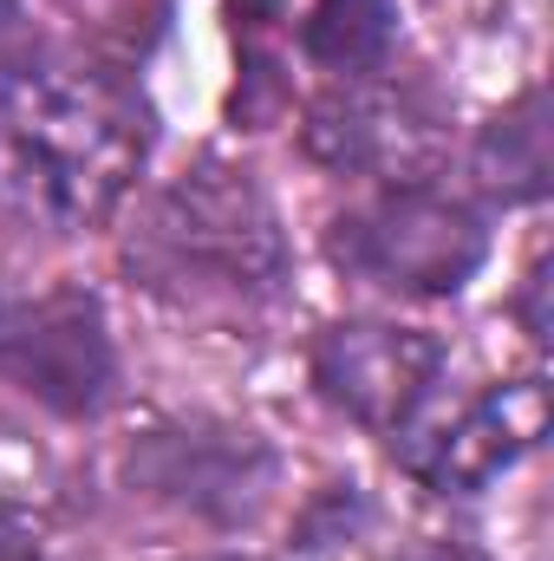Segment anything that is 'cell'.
<instances>
[{"instance_id": "obj_8", "label": "cell", "mask_w": 554, "mask_h": 561, "mask_svg": "<svg viewBox=\"0 0 554 561\" xmlns=\"http://www.w3.org/2000/svg\"><path fill=\"white\" fill-rule=\"evenodd\" d=\"M268 470L275 463L249 431H157L138 457V477L157 496H176L203 516L255 510Z\"/></svg>"}, {"instance_id": "obj_1", "label": "cell", "mask_w": 554, "mask_h": 561, "mask_svg": "<svg viewBox=\"0 0 554 561\" xmlns=\"http://www.w3.org/2000/svg\"><path fill=\"white\" fill-rule=\"evenodd\" d=\"M143 105L92 66H39L0 105V209L79 236L105 222L143 170Z\"/></svg>"}, {"instance_id": "obj_5", "label": "cell", "mask_w": 554, "mask_h": 561, "mask_svg": "<svg viewBox=\"0 0 554 561\" xmlns=\"http://www.w3.org/2000/svg\"><path fill=\"white\" fill-rule=\"evenodd\" d=\"M307 150L346 176L430 183V163L443 157V112L412 85H385L359 72L353 85H333L326 99H313Z\"/></svg>"}, {"instance_id": "obj_4", "label": "cell", "mask_w": 554, "mask_h": 561, "mask_svg": "<svg viewBox=\"0 0 554 561\" xmlns=\"http://www.w3.org/2000/svg\"><path fill=\"white\" fill-rule=\"evenodd\" d=\"M0 379L53 405L59 419H92L112 392V340L92 294H0Z\"/></svg>"}, {"instance_id": "obj_9", "label": "cell", "mask_w": 554, "mask_h": 561, "mask_svg": "<svg viewBox=\"0 0 554 561\" xmlns=\"http://www.w3.org/2000/svg\"><path fill=\"white\" fill-rule=\"evenodd\" d=\"M554 176V125H549V92L529 85L509 112H496L476 138V183L496 203H535L549 196Z\"/></svg>"}, {"instance_id": "obj_13", "label": "cell", "mask_w": 554, "mask_h": 561, "mask_svg": "<svg viewBox=\"0 0 554 561\" xmlns=\"http://www.w3.org/2000/svg\"><path fill=\"white\" fill-rule=\"evenodd\" d=\"M542 287H549V268L535 262V268H529V294H522V320H529V333H535V340H549V313H542Z\"/></svg>"}, {"instance_id": "obj_2", "label": "cell", "mask_w": 554, "mask_h": 561, "mask_svg": "<svg viewBox=\"0 0 554 561\" xmlns=\"http://www.w3.org/2000/svg\"><path fill=\"white\" fill-rule=\"evenodd\" d=\"M138 262L157 287H183L196 300H275L287 280V242L262 196V183L235 163H196L183 170L150 222H143Z\"/></svg>"}, {"instance_id": "obj_14", "label": "cell", "mask_w": 554, "mask_h": 561, "mask_svg": "<svg viewBox=\"0 0 554 561\" xmlns=\"http://www.w3.org/2000/svg\"><path fill=\"white\" fill-rule=\"evenodd\" d=\"M405 561H470V556H457V549H417V556H405Z\"/></svg>"}, {"instance_id": "obj_12", "label": "cell", "mask_w": 554, "mask_h": 561, "mask_svg": "<svg viewBox=\"0 0 554 561\" xmlns=\"http://www.w3.org/2000/svg\"><path fill=\"white\" fill-rule=\"evenodd\" d=\"M0 561H46L39 536H33L20 516H7V510H0Z\"/></svg>"}, {"instance_id": "obj_11", "label": "cell", "mask_w": 554, "mask_h": 561, "mask_svg": "<svg viewBox=\"0 0 554 561\" xmlns=\"http://www.w3.org/2000/svg\"><path fill=\"white\" fill-rule=\"evenodd\" d=\"M39 72V33L20 13V0H0V105Z\"/></svg>"}, {"instance_id": "obj_10", "label": "cell", "mask_w": 554, "mask_h": 561, "mask_svg": "<svg viewBox=\"0 0 554 561\" xmlns=\"http://www.w3.org/2000/svg\"><path fill=\"white\" fill-rule=\"evenodd\" d=\"M399 46V0H313L300 26V53L339 79L379 72Z\"/></svg>"}, {"instance_id": "obj_3", "label": "cell", "mask_w": 554, "mask_h": 561, "mask_svg": "<svg viewBox=\"0 0 554 561\" xmlns=\"http://www.w3.org/2000/svg\"><path fill=\"white\" fill-rule=\"evenodd\" d=\"M333 262L385 294H457L483 268V216L437 183H379L366 203L333 216Z\"/></svg>"}, {"instance_id": "obj_7", "label": "cell", "mask_w": 554, "mask_h": 561, "mask_svg": "<svg viewBox=\"0 0 554 561\" xmlns=\"http://www.w3.org/2000/svg\"><path fill=\"white\" fill-rule=\"evenodd\" d=\"M542 431H549V386L509 379V386H489L483 399H470L457 419L399 431V437H405V470L424 490L470 496V490L496 483L522 450H535Z\"/></svg>"}, {"instance_id": "obj_15", "label": "cell", "mask_w": 554, "mask_h": 561, "mask_svg": "<svg viewBox=\"0 0 554 561\" xmlns=\"http://www.w3.org/2000/svg\"><path fill=\"white\" fill-rule=\"evenodd\" d=\"M203 561H255V556H203Z\"/></svg>"}, {"instance_id": "obj_6", "label": "cell", "mask_w": 554, "mask_h": 561, "mask_svg": "<svg viewBox=\"0 0 554 561\" xmlns=\"http://www.w3.org/2000/svg\"><path fill=\"white\" fill-rule=\"evenodd\" d=\"M443 340L424 327H385V320H339L313 346V386L333 412L366 431H412L424 399L437 392Z\"/></svg>"}]
</instances>
